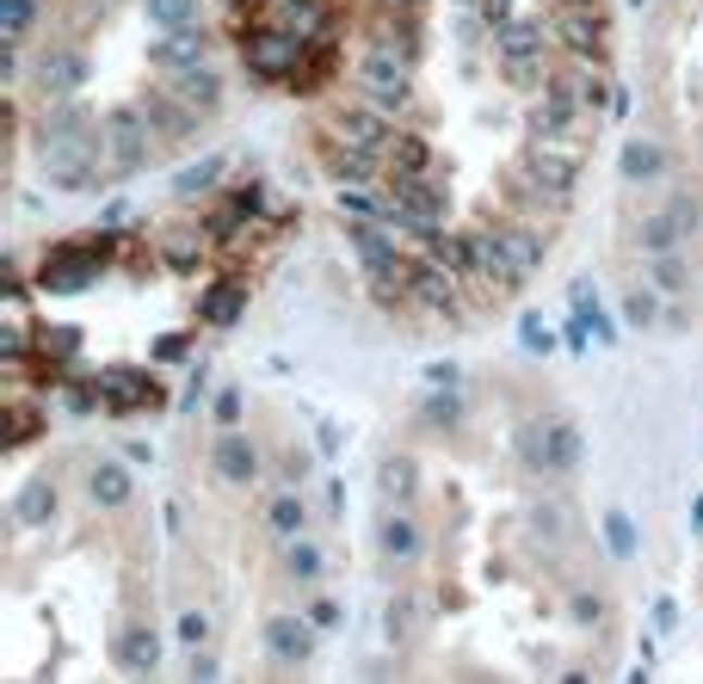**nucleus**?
I'll return each mask as SVG.
<instances>
[{"instance_id": "f257e3e1", "label": "nucleus", "mask_w": 703, "mask_h": 684, "mask_svg": "<svg viewBox=\"0 0 703 684\" xmlns=\"http://www.w3.org/2000/svg\"><path fill=\"white\" fill-rule=\"evenodd\" d=\"M513 186L525 191V210L568 204L574 186H580V142H543V136H537V149L518 161Z\"/></svg>"}, {"instance_id": "f03ea898", "label": "nucleus", "mask_w": 703, "mask_h": 684, "mask_svg": "<svg viewBox=\"0 0 703 684\" xmlns=\"http://www.w3.org/2000/svg\"><path fill=\"white\" fill-rule=\"evenodd\" d=\"M99 124H87V130H50L38 136V173L50 179V186L62 191H87L99 186V173H105V161H99Z\"/></svg>"}, {"instance_id": "7ed1b4c3", "label": "nucleus", "mask_w": 703, "mask_h": 684, "mask_svg": "<svg viewBox=\"0 0 703 684\" xmlns=\"http://www.w3.org/2000/svg\"><path fill=\"white\" fill-rule=\"evenodd\" d=\"M494 56L506 87H525V93H543L550 80V25L543 20H513L494 31Z\"/></svg>"}, {"instance_id": "20e7f679", "label": "nucleus", "mask_w": 703, "mask_h": 684, "mask_svg": "<svg viewBox=\"0 0 703 684\" xmlns=\"http://www.w3.org/2000/svg\"><path fill=\"white\" fill-rule=\"evenodd\" d=\"M154 124L142 105H112V112L99 117V149H105V173L112 179H130V173H142L154 161Z\"/></svg>"}, {"instance_id": "39448f33", "label": "nucleus", "mask_w": 703, "mask_h": 684, "mask_svg": "<svg viewBox=\"0 0 703 684\" xmlns=\"http://www.w3.org/2000/svg\"><path fill=\"white\" fill-rule=\"evenodd\" d=\"M407 50H389V43H377V50H364L359 56V99H371L377 112H389L396 117L407 99H414V68H407Z\"/></svg>"}, {"instance_id": "423d86ee", "label": "nucleus", "mask_w": 703, "mask_h": 684, "mask_svg": "<svg viewBox=\"0 0 703 684\" xmlns=\"http://www.w3.org/2000/svg\"><path fill=\"white\" fill-rule=\"evenodd\" d=\"M518 451H525V463L543 469V476H574V469H580V451H587V438H580L574 419L550 414V419H537V426L518 432Z\"/></svg>"}, {"instance_id": "0eeeda50", "label": "nucleus", "mask_w": 703, "mask_h": 684, "mask_svg": "<svg viewBox=\"0 0 703 684\" xmlns=\"http://www.w3.org/2000/svg\"><path fill=\"white\" fill-rule=\"evenodd\" d=\"M555 38L574 62H592V68L611 62V25L599 0H555Z\"/></svg>"}, {"instance_id": "6e6552de", "label": "nucleus", "mask_w": 703, "mask_h": 684, "mask_svg": "<svg viewBox=\"0 0 703 684\" xmlns=\"http://www.w3.org/2000/svg\"><path fill=\"white\" fill-rule=\"evenodd\" d=\"M105 235H87V241H68V248H57L50 259H43V271H38V284L50 290V296H68V290H87L99 278V271L112 266L105 259Z\"/></svg>"}, {"instance_id": "1a4fd4ad", "label": "nucleus", "mask_w": 703, "mask_h": 684, "mask_svg": "<svg viewBox=\"0 0 703 684\" xmlns=\"http://www.w3.org/2000/svg\"><path fill=\"white\" fill-rule=\"evenodd\" d=\"M248 68L260 80H297V68L309 62V38H297L290 25H260V31H248Z\"/></svg>"}, {"instance_id": "9d476101", "label": "nucleus", "mask_w": 703, "mask_h": 684, "mask_svg": "<svg viewBox=\"0 0 703 684\" xmlns=\"http://www.w3.org/2000/svg\"><path fill=\"white\" fill-rule=\"evenodd\" d=\"M396 186V223L401 228H414L419 241L426 235H438L444 228V216H451V198H444V186H438V173H426V179H389Z\"/></svg>"}, {"instance_id": "9b49d317", "label": "nucleus", "mask_w": 703, "mask_h": 684, "mask_svg": "<svg viewBox=\"0 0 703 684\" xmlns=\"http://www.w3.org/2000/svg\"><path fill=\"white\" fill-rule=\"evenodd\" d=\"M698 223H703L698 198H666L661 210H648V216H642L636 248H642V259H648V253H673V248H685V241L698 235Z\"/></svg>"}, {"instance_id": "f8f14e48", "label": "nucleus", "mask_w": 703, "mask_h": 684, "mask_svg": "<svg viewBox=\"0 0 703 684\" xmlns=\"http://www.w3.org/2000/svg\"><path fill=\"white\" fill-rule=\"evenodd\" d=\"M327 136H334V142H346V149L382 154L396 130H389V112H377L371 99H359V105H334V112H327Z\"/></svg>"}, {"instance_id": "ddd939ff", "label": "nucleus", "mask_w": 703, "mask_h": 684, "mask_svg": "<svg viewBox=\"0 0 703 684\" xmlns=\"http://www.w3.org/2000/svg\"><path fill=\"white\" fill-rule=\"evenodd\" d=\"M592 124V112L587 105H574L562 87H550L543 80V93H537V105H531V130L543 136V142H580V130Z\"/></svg>"}, {"instance_id": "4468645a", "label": "nucleus", "mask_w": 703, "mask_h": 684, "mask_svg": "<svg viewBox=\"0 0 703 684\" xmlns=\"http://www.w3.org/2000/svg\"><path fill=\"white\" fill-rule=\"evenodd\" d=\"M315 635H322V629H315V617H297V610H278V617H272L266 623V654L278 666H303L309 654H315Z\"/></svg>"}, {"instance_id": "2eb2a0df", "label": "nucleus", "mask_w": 703, "mask_h": 684, "mask_svg": "<svg viewBox=\"0 0 703 684\" xmlns=\"http://www.w3.org/2000/svg\"><path fill=\"white\" fill-rule=\"evenodd\" d=\"M99 401H112L117 414H136V407H161V382L130 370V364H112V370H99Z\"/></svg>"}, {"instance_id": "dca6fc26", "label": "nucleus", "mask_w": 703, "mask_h": 684, "mask_svg": "<svg viewBox=\"0 0 703 684\" xmlns=\"http://www.w3.org/2000/svg\"><path fill=\"white\" fill-rule=\"evenodd\" d=\"M407 303H419V308H456V271L451 266H438L432 253H419L414 266H407Z\"/></svg>"}, {"instance_id": "f3484780", "label": "nucleus", "mask_w": 703, "mask_h": 684, "mask_svg": "<svg viewBox=\"0 0 703 684\" xmlns=\"http://www.w3.org/2000/svg\"><path fill=\"white\" fill-rule=\"evenodd\" d=\"M272 20L290 25V31L309 38V43H327V38H334V25H340V0H285Z\"/></svg>"}, {"instance_id": "a211bd4d", "label": "nucleus", "mask_w": 703, "mask_h": 684, "mask_svg": "<svg viewBox=\"0 0 703 684\" xmlns=\"http://www.w3.org/2000/svg\"><path fill=\"white\" fill-rule=\"evenodd\" d=\"M210 469H216L228 487H248V481H260V451H253V438L223 432V438H216V451H210Z\"/></svg>"}, {"instance_id": "6ab92c4d", "label": "nucleus", "mask_w": 703, "mask_h": 684, "mask_svg": "<svg viewBox=\"0 0 703 684\" xmlns=\"http://www.w3.org/2000/svg\"><path fill=\"white\" fill-rule=\"evenodd\" d=\"M142 112H149V124H154V136L161 142H186L191 130H198V105H186L179 93H154V99H142Z\"/></svg>"}, {"instance_id": "aec40b11", "label": "nucleus", "mask_w": 703, "mask_h": 684, "mask_svg": "<svg viewBox=\"0 0 703 684\" xmlns=\"http://www.w3.org/2000/svg\"><path fill=\"white\" fill-rule=\"evenodd\" d=\"M494 248L506 253V266H513L518 278H531V271L543 266V235H537L531 223H494Z\"/></svg>"}, {"instance_id": "412c9836", "label": "nucleus", "mask_w": 703, "mask_h": 684, "mask_svg": "<svg viewBox=\"0 0 703 684\" xmlns=\"http://www.w3.org/2000/svg\"><path fill=\"white\" fill-rule=\"evenodd\" d=\"M377 543H382V555H389V561H414V555L426 549V531L414 524V512H407V506H389V512H382V524H377Z\"/></svg>"}, {"instance_id": "4be33fe9", "label": "nucleus", "mask_w": 703, "mask_h": 684, "mask_svg": "<svg viewBox=\"0 0 703 684\" xmlns=\"http://www.w3.org/2000/svg\"><path fill=\"white\" fill-rule=\"evenodd\" d=\"M241 308H248V278H216L204 290V303H198V321L204 327H235L241 321Z\"/></svg>"}, {"instance_id": "5701e85b", "label": "nucleus", "mask_w": 703, "mask_h": 684, "mask_svg": "<svg viewBox=\"0 0 703 684\" xmlns=\"http://www.w3.org/2000/svg\"><path fill=\"white\" fill-rule=\"evenodd\" d=\"M80 80H87V56H80V50H50V56L38 62V87L50 99H75Z\"/></svg>"}, {"instance_id": "b1692460", "label": "nucleus", "mask_w": 703, "mask_h": 684, "mask_svg": "<svg viewBox=\"0 0 703 684\" xmlns=\"http://www.w3.org/2000/svg\"><path fill=\"white\" fill-rule=\"evenodd\" d=\"M382 173H389V179H426V173H438V161H432V149H426L419 136H389Z\"/></svg>"}, {"instance_id": "393cba45", "label": "nucleus", "mask_w": 703, "mask_h": 684, "mask_svg": "<svg viewBox=\"0 0 703 684\" xmlns=\"http://www.w3.org/2000/svg\"><path fill=\"white\" fill-rule=\"evenodd\" d=\"M130 494H136L130 463H117V456H105V463H93V469H87V499H93V506H124Z\"/></svg>"}, {"instance_id": "a878e982", "label": "nucleus", "mask_w": 703, "mask_h": 684, "mask_svg": "<svg viewBox=\"0 0 703 684\" xmlns=\"http://www.w3.org/2000/svg\"><path fill=\"white\" fill-rule=\"evenodd\" d=\"M382 629H389V647H414L419 629H426L419 592H396V598H389V610H382Z\"/></svg>"}, {"instance_id": "bb28decb", "label": "nucleus", "mask_w": 703, "mask_h": 684, "mask_svg": "<svg viewBox=\"0 0 703 684\" xmlns=\"http://www.w3.org/2000/svg\"><path fill=\"white\" fill-rule=\"evenodd\" d=\"M154 68H167V75H179V68H198L204 62V38H198V25L191 31H167V38L149 50Z\"/></svg>"}, {"instance_id": "cd10ccee", "label": "nucleus", "mask_w": 703, "mask_h": 684, "mask_svg": "<svg viewBox=\"0 0 703 684\" xmlns=\"http://www.w3.org/2000/svg\"><path fill=\"white\" fill-rule=\"evenodd\" d=\"M322 161H327V173H334L340 186H364V179L382 167V154H371V149H346V142H327Z\"/></svg>"}, {"instance_id": "c85d7f7f", "label": "nucleus", "mask_w": 703, "mask_h": 684, "mask_svg": "<svg viewBox=\"0 0 703 684\" xmlns=\"http://www.w3.org/2000/svg\"><path fill=\"white\" fill-rule=\"evenodd\" d=\"M173 93L186 99V105H198V112H216V99H223V75H216L210 62L179 68V75H173Z\"/></svg>"}, {"instance_id": "c756f323", "label": "nucleus", "mask_w": 703, "mask_h": 684, "mask_svg": "<svg viewBox=\"0 0 703 684\" xmlns=\"http://www.w3.org/2000/svg\"><path fill=\"white\" fill-rule=\"evenodd\" d=\"M617 167H624L629 186H654V179L666 173V149H661V142H642V136H636V142H624Z\"/></svg>"}, {"instance_id": "7c9ffc66", "label": "nucleus", "mask_w": 703, "mask_h": 684, "mask_svg": "<svg viewBox=\"0 0 703 684\" xmlns=\"http://www.w3.org/2000/svg\"><path fill=\"white\" fill-rule=\"evenodd\" d=\"M117 666H124V672H154V666H161V635H154V629H124V635H117Z\"/></svg>"}, {"instance_id": "2f4dec72", "label": "nucleus", "mask_w": 703, "mask_h": 684, "mask_svg": "<svg viewBox=\"0 0 703 684\" xmlns=\"http://www.w3.org/2000/svg\"><path fill=\"white\" fill-rule=\"evenodd\" d=\"M303 524H309V506H303V494H272L266 499V531L278 536V543H290V536H303Z\"/></svg>"}, {"instance_id": "473e14b6", "label": "nucleus", "mask_w": 703, "mask_h": 684, "mask_svg": "<svg viewBox=\"0 0 703 684\" xmlns=\"http://www.w3.org/2000/svg\"><path fill=\"white\" fill-rule=\"evenodd\" d=\"M253 216H260V191H228L223 210L210 216V235H216V241H228V235H235L241 223H253Z\"/></svg>"}, {"instance_id": "72a5a7b5", "label": "nucleus", "mask_w": 703, "mask_h": 684, "mask_svg": "<svg viewBox=\"0 0 703 684\" xmlns=\"http://www.w3.org/2000/svg\"><path fill=\"white\" fill-rule=\"evenodd\" d=\"M340 216H352V223H396V204L371 198L364 186H340Z\"/></svg>"}, {"instance_id": "f704fd0d", "label": "nucleus", "mask_w": 703, "mask_h": 684, "mask_svg": "<svg viewBox=\"0 0 703 684\" xmlns=\"http://www.w3.org/2000/svg\"><path fill=\"white\" fill-rule=\"evenodd\" d=\"M661 303H666L661 284H636V290L624 296V321H629V327H661V315H666Z\"/></svg>"}, {"instance_id": "c9c22d12", "label": "nucleus", "mask_w": 703, "mask_h": 684, "mask_svg": "<svg viewBox=\"0 0 703 684\" xmlns=\"http://www.w3.org/2000/svg\"><path fill=\"white\" fill-rule=\"evenodd\" d=\"M377 481H382V494L396 499V506H407V499H414V487H419L414 456H389V463L377 469Z\"/></svg>"}, {"instance_id": "e433bc0d", "label": "nucleus", "mask_w": 703, "mask_h": 684, "mask_svg": "<svg viewBox=\"0 0 703 684\" xmlns=\"http://www.w3.org/2000/svg\"><path fill=\"white\" fill-rule=\"evenodd\" d=\"M648 278H654L666 296H685V290H691V266L679 259V248H673V253H648Z\"/></svg>"}, {"instance_id": "4c0bfd02", "label": "nucleus", "mask_w": 703, "mask_h": 684, "mask_svg": "<svg viewBox=\"0 0 703 684\" xmlns=\"http://www.w3.org/2000/svg\"><path fill=\"white\" fill-rule=\"evenodd\" d=\"M142 13H149L161 31H191V25H198V0H142Z\"/></svg>"}, {"instance_id": "58836bf2", "label": "nucleus", "mask_w": 703, "mask_h": 684, "mask_svg": "<svg viewBox=\"0 0 703 684\" xmlns=\"http://www.w3.org/2000/svg\"><path fill=\"white\" fill-rule=\"evenodd\" d=\"M38 407H32V401H7V451H25V444H32V438H38Z\"/></svg>"}, {"instance_id": "ea45409f", "label": "nucleus", "mask_w": 703, "mask_h": 684, "mask_svg": "<svg viewBox=\"0 0 703 684\" xmlns=\"http://www.w3.org/2000/svg\"><path fill=\"white\" fill-rule=\"evenodd\" d=\"M50 512H57V487H50V481H32V487L20 494V506H13L20 524H43Z\"/></svg>"}, {"instance_id": "a19ab883", "label": "nucleus", "mask_w": 703, "mask_h": 684, "mask_svg": "<svg viewBox=\"0 0 703 684\" xmlns=\"http://www.w3.org/2000/svg\"><path fill=\"white\" fill-rule=\"evenodd\" d=\"M605 549L617 555V561H629V555L642 549V536H636V524H629V512H617V506H611V512H605Z\"/></svg>"}, {"instance_id": "79ce46f5", "label": "nucleus", "mask_w": 703, "mask_h": 684, "mask_svg": "<svg viewBox=\"0 0 703 684\" xmlns=\"http://www.w3.org/2000/svg\"><path fill=\"white\" fill-rule=\"evenodd\" d=\"M285 573L309 586V580L322 573V549H315V543H303V536H290V543H285Z\"/></svg>"}, {"instance_id": "37998d69", "label": "nucleus", "mask_w": 703, "mask_h": 684, "mask_svg": "<svg viewBox=\"0 0 703 684\" xmlns=\"http://www.w3.org/2000/svg\"><path fill=\"white\" fill-rule=\"evenodd\" d=\"M216 179H223V154H210V161H198V167H186V173H179V179H173V191H179V198H191V191H210V186H216Z\"/></svg>"}, {"instance_id": "c03bdc74", "label": "nucleus", "mask_w": 703, "mask_h": 684, "mask_svg": "<svg viewBox=\"0 0 703 684\" xmlns=\"http://www.w3.org/2000/svg\"><path fill=\"white\" fill-rule=\"evenodd\" d=\"M32 13H38V0H0V31H7V38H25Z\"/></svg>"}, {"instance_id": "a18cd8bd", "label": "nucleus", "mask_w": 703, "mask_h": 684, "mask_svg": "<svg viewBox=\"0 0 703 684\" xmlns=\"http://www.w3.org/2000/svg\"><path fill=\"white\" fill-rule=\"evenodd\" d=\"M518 340H525V352H537V358L555 352V333L543 327V315H525V321H518Z\"/></svg>"}, {"instance_id": "49530a36", "label": "nucleus", "mask_w": 703, "mask_h": 684, "mask_svg": "<svg viewBox=\"0 0 703 684\" xmlns=\"http://www.w3.org/2000/svg\"><path fill=\"white\" fill-rule=\"evenodd\" d=\"M531 524H537L543 536H555V543H568V536H574V524H568V512H562V506H537Z\"/></svg>"}, {"instance_id": "de8ad7c7", "label": "nucleus", "mask_w": 703, "mask_h": 684, "mask_svg": "<svg viewBox=\"0 0 703 684\" xmlns=\"http://www.w3.org/2000/svg\"><path fill=\"white\" fill-rule=\"evenodd\" d=\"M179 642H186V647L210 642V617H204V610H179Z\"/></svg>"}, {"instance_id": "09e8293b", "label": "nucleus", "mask_w": 703, "mask_h": 684, "mask_svg": "<svg viewBox=\"0 0 703 684\" xmlns=\"http://www.w3.org/2000/svg\"><path fill=\"white\" fill-rule=\"evenodd\" d=\"M167 259H173V266H191V259H198V235H191V228L167 235Z\"/></svg>"}, {"instance_id": "8fccbe9b", "label": "nucleus", "mask_w": 703, "mask_h": 684, "mask_svg": "<svg viewBox=\"0 0 703 684\" xmlns=\"http://www.w3.org/2000/svg\"><path fill=\"white\" fill-rule=\"evenodd\" d=\"M309 617H315V629H340L346 623V610L334 605V598H309Z\"/></svg>"}, {"instance_id": "3c124183", "label": "nucleus", "mask_w": 703, "mask_h": 684, "mask_svg": "<svg viewBox=\"0 0 703 684\" xmlns=\"http://www.w3.org/2000/svg\"><path fill=\"white\" fill-rule=\"evenodd\" d=\"M426 414H432L438 426H456V419H463V401H456V395H432V407H426Z\"/></svg>"}, {"instance_id": "603ef678", "label": "nucleus", "mask_w": 703, "mask_h": 684, "mask_svg": "<svg viewBox=\"0 0 703 684\" xmlns=\"http://www.w3.org/2000/svg\"><path fill=\"white\" fill-rule=\"evenodd\" d=\"M574 617H580V623H599V617H605L599 592H574Z\"/></svg>"}, {"instance_id": "864d4df0", "label": "nucleus", "mask_w": 703, "mask_h": 684, "mask_svg": "<svg viewBox=\"0 0 703 684\" xmlns=\"http://www.w3.org/2000/svg\"><path fill=\"white\" fill-rule=\"evenodd\" d=\"M216 419H223V426L241 419V389H223V395H216Z\"/></svg>"}, {"instance_id": "5fc2aeb1", "label": "nucleus", "mask_w": 703, "mask_h": 684, "mask_svg": "<svg viewBox=\"0 0 703 684\" xmlns=\"http://www.w3.org/2000/svg\"><path fill=\"white\" fill-rule=\"evenodd\" d=\"M154 358H161V364L186 358V333H167V340H154Z\"/></svg>"}, {"instance_id": "6e6d98bb", "label": "nucleus", "mask_w": 703, "mask_h": 684, "mask_svg": "<svg viewBox=\"0 0 703 684\" xmlns=\"http://www.w3.org/2000/svg\"><path fill=\"white\" fill-rule=\"evenodd\" d=\"M191 679H216V672H223V666L210 660V654H198V647H191V666H186Z\"/></svg>"}, {"instance_id": "4d7b16f0", "label": "nucleus", "mask_w": 703, "mask_h": 684, "mask_svg": "<svg viewBox=\"0 0 703 684\" xmlns=\"http://www.w3.org/2000/svg\"><path fill=\"white\" fill-rule=\"evenodd\" d=\"M198 401H204V364L191 370V389H186V407H198Z\"/></svg>"}, {"instance_id": "13d9d810", "label": "nucleus", "mask_w": 703, "mask_h": 684, "mask_svg": "<svg viewBox=\"0 0 703 684\" xmlns=\"http://www.w3.org/2000/svg\"><path fill=\"white\" fill-rule=\"evenodd\" d=\"M389 7H396V13H419V7H426V0H389Z\"/></svg>"}]
</instances>
